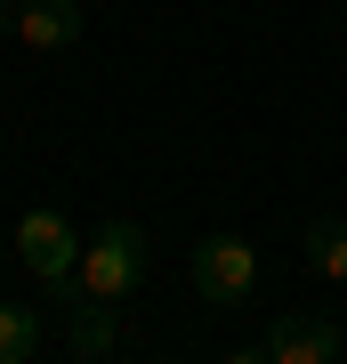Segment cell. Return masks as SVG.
<instances>
[{"instance_id":"obj_3","label":"cell","mask_w":347,"mask_h":364,"mask_svg":"<svg viewBox=\"0 0 347 364\" xmlns=\"http://www.w3.org/2000/svg\"><path fill=\"white\" fill-rule=\"evenodd\" d=\"M243 356H267V364H331L339 356V324L323 308H283L267 332H258V348Z\"/></svg>"},{"instance_id":"obj_8","label":"cell","mask_w":347,"mask_h":364,"mask_svg":"<svg viewBox=\"0 0 347 364\" xmlns=\"http://www.w3.org/2000/svg\"><path fill=\"white\" fill-rule=\"evenodd\" d=\"M0 9H16V0H0Z\"/></svg>"},{"instance_id":"obj_7","label":"cell","mask_w":347,"mask_h":364,"mask_svg":"<svg viewBox=\"0 0 347 364\" xmlns=\"http://www.w3.org/2000/svg\"><path fill=\"white\" fill-rule=\"evenodd\" d=\"M307 267L323 284H347V219H315L307 227Z\"/></svg>"},{"instance_id":"obj_9","label":"cell","mask_w":347,"mask_h":364,"mask_svg":"<svg viewBox=\"0 0 347 364\" xmlns=\"http://www.w3.org/2000/svg\"><path fill=\"white\" fill-rule=\"evenodd\" d=\"M339 9H347V0H339Z\"/></svg>"},{"instance_id":"obj_4","label":"cell","mask_w":347,"mask_h":364,"mask_svg":"<svg viewBox=\"0 0 347 364\" xmlns=\"http://www.w3.org/2000/svg\"><path fill=\"white\" fill-rule=\"evenodd\" d=\"M89 0H16L0 9V41H25V49H73Z\"/></svg>"},{"instance_id":"obj_1","label":"cell","mask_w":347,"mask_h":364,"mask_svg":"<svg viewBox=\"0 0 347 364\" xmlns=\"http://www.w3.org/2000/svg\"><path fill=\"white\" fill-rule=\"evenodd\" d=\"M145 284V227L138 219H105L89 243H81V267L73 275H49V308H81V299H97V308H121L129 291Z\"/></svg>"},{"instance_id":"obj_5","label":"cell","mask_w":347,"mask_h":364,"mask_svg":"<svg viewBox=\"0 0 347 364\" xmlns=\"http://www.w3.org/2000/svg\"><path fill=\"white\" fill-rule=\"evenodd\" d=\"M16 259H25L40 284H49V275H73L81 267V235L65 227V210H25V219H16Z\"/></svg>"},{"instance_id":"obj_6","label":"cell","mask_w":347,"mask_h":364,"mask_svg":"<svg viewBox=\"0 0 347 364\" xmlns=\"http://www.w3.org/2000/svg\"><path fill=\"white\" fill-rule=\"evenodd\" d=\"M40 348H49L40 308H25V299H0V364H33Z\"/></svg>"},{"instance_id":"obj_2","label":"cell","mask_w":347,"mask_h":364,"mask_svg":"<svg viewBox=\"0 0 347 364\" xmlns=\"http://www.w3.org/2000/svg\"><path fill=\"white\" fill-rule=\"evenodd\" d=\"M194 291H202L210 308L258 299V243H243V235H202V243H194Z\"/></svg>"}]
</instances>
